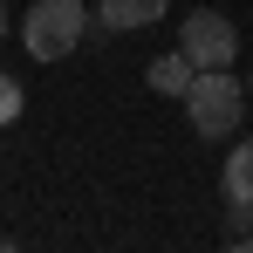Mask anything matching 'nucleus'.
I'll return each instance as SVG.
<instances>
[{
  "instance_id": "nucleus-1",
  "label": "nucleus",
  "mask_w": 253,
  "mask_h": 253,
  "mask_svg": "<svg viewBox=\"0 0 253 253\" xmlns=\"http://www.w3.org/2000/svg\"><path fill=\"white\" fill-rule=\"evenodd\" d=\"M83 35H89V7L83 0H28V14H21V48L35 62H62Z\"/></svg>"
},
{
  "instance_id": "nucleus-2",
  "label": "nucleus",
  "mask_w": 253,
  "mask_h": 253,
  "mask_svg": "<svg viewBox=\"0 0 253 253\" xmlns=\"http://www.w3.org/2000/svg\"><path fill=\"white\" fill-rule=\"evenodd\" d=\"M178 103H185V117H192L199 137H233V130H240V110H247L253 96H240L233 69H199L192 89H185Z\"/></svg>"
},
{
  "instance_id": "nucleus-3",
  "label": "nucleus",
  "mask_w": 253,
  "mask_h": 253,
  "mask_svg": "<svg viewBox=\"0 0 253 253\" xmlns=\"http://www.w3.org/2000/svg\"><path fill=\"white\" fill-rule=\"evenodd\" d=\"M178 48L192 55V69H233L240 62V28L219 7H192L185 28H178Z\"/></svg>"
},
{
  "instance_id": "nucleus-4",
  "label": "nucleus",
  "mask_w": 253,
  "mask_h": 253,
  "mask_svg": "<svg viewBox=\"0 0 253 253\" xmlns=\"http://www.w3.org/2000/svg\"><path fill=\"white\" fill-rule=\"evenodd\" d=\"M171 0H103V28H151V21H165Z\"/></svg>"
},
{
  "instance_id": "nucleus-5",
  "label": "nucleus",
  "mask_w": 253,
  "mask_h": 253,
  "mask_svg": "<svg viewBox=\"0 0 253 253\" xmlns=\"http://www.w3.org/2000/svg\"><path fill=\"white\" fill-rule=\"evenodd\" d=\"M144 76H151V89H158V96H185L199 69H192V55H185V48H171V55H158Z\"/></svg>"
},
{
  "instance_id": "nucleus-6",
  "label": "nucleus",
  "mask_w": 253,
  "mask_h": 253,
  "mask_svg": "<svg viewBox=\"0 0 253 253\" xmlns=\"http://www.w3.org/2000/svg\"><path fill=\"white\" fill-rule=\"evenodd\" d=\"M226 199L253 212V137H240V151L226 158Z\"/></svg>"
},
{
  "instance_id": "nucleus-7",
  "label": "nucleus",
  "mask_w": 253,
  "mask_h": 253,
  "mask_svg": "<svg viewBox=\"0 0 253 253\" xmlns=\"http://www.w3.org/2000/svg\"><path fill=\"white\" fill-rule=\"evenodd\" d=\"M14 117H21V83L0 76V124H14Z\"/></svg>"
},
{
  "instance_id": "nucleus-8",
  "label": "nucleus",
  "mask_w": 253,
  "mask_h": 253,
  "mask_svg": "<svg viewBox=\"0 0 253 253\" xmlns=\"http://www.w3.org/2000/svg\"><path fill=\"white\" fill-rule=\"evenodd\" d=\"M0 42H7V0H0Z\"/></svg>"
},
{
  "instance_id": "nucleus-9",
  "label": "nucleus",
  "mask_w": 253,
  "mask_h": 253,
  "mask_svg": "<svg viewBox=\"0 0 253 253\" xmlns=\"http://www.w3.org/2000/svg\"><path fill=\"white\" fill-rule=\"evenodd\" d=\"M247 96H253V76H247Z\"/></svg>"
}]
</instances>
